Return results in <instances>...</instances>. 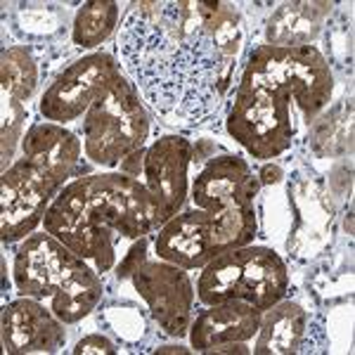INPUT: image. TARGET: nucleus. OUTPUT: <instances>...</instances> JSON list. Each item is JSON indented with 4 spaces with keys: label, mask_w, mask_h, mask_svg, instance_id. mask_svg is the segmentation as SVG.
<instances>
[{
    "label": "nucleus",
    "mask_w": 355,
    "mask_h": 355,
    "mask_svg": "<svg viewBox=\"0 0 355 355\" xmlns=\"http://www.w3.org/2000/svg\"><path fill=\"white\" fill-rule=\"evenodd\" d=\"M145 152H147V147H142V150H137V152H133L130 157H125L121 164V173H125V175H133V178H137L140 180L142 178V164H145Z\"/></svg>",
    "instance_id": "27"
},
{
    "label": "nucleus",
    "mask_w": 355,
    "mask_h": 355,
    "mask_svg": "<svg viewBox=\"0 0 355 355\" xmlns=\"http://www.w3.org/2000/svg\"><path fill=\"white\" fill-rule=\"evenodd\" d=\"M296 105L289 95L239 78L225 130L259 162H272L291 150L299 133Z\"/></svg>",
    "instance_id": "6"
},
{
    "label": "nucleus",
    "mask_w": 355,
    "mask_h": 355,
    "mask_svg": "<svg viewBox=\"0 0 355 355\" xmlns=\"http://www.w3.org/2000/svg\"><path fill=\"white\" fill-rule=\"evenodd\" d=\"M5 353H57L64 348V322L38 299L19 296L3 306L0 318Z\"/></svg>",
    "instance_id": "15"
},
{
    "label": "nucleus",
    "mask_w": 355,
    "mask_h": 355,
    "mask_svg": "<svg viewBox=\"0 0 355 355\" xmlns=\"http://www.w3.org/2000/svg\"><path fill=\"white\" fill-rule=\"evenodd\" d=\"M311 313L301 303L284 296L279 303L268 308L261 315V324L256 331L254 353L256 355H291L301 353L308 334Z\"/></svg>",
    "instance_id": "19"
},
{
    "label": "nucleus",
    "mask_w": 355,
    "mask_h": 355,
    "mask_svg": "<svg viewBox=\"0 0 355 355\" xmlns=\"http://www.w3.org/2000/svg\"><path fill=\"white\" fill-rule=\"evenodd\" d=\"M209 353H251V348L246 346V341H239V343H223V346H214Z\"/></svg>",
    "instance_id": "29"
},
{
    "label": "nucleus",
    "mask_w": 355,
    "mask_h": 355,
    "mask_svg": "<svg viewBox=\"0 0 355 355\" xmlns=\"http://www.w3.org/2000/svg\"><path fill=\"white\" fill-rule=\"evenodd\" d=\"M0 81H3V95H10L17 102H26L36 93L41 83V62L31 45H5L0 57Z\"/></svg>",
    "instance_id": "22"
},
{
    "label": "nucleus",
    "mask_w": 355,
    "mask_h": 355,
    "mask_svg": "<svg viewBox=\"0 0 355 355\" xmlns=\"http://www.w3.org/2000/svg\"><path fill=\"white\" fill-rule=\"evenodd\" d=\"M289 294V268L270 246L246 244L211 259L199 272L197 299L202 306L246 301L261 313Z\"/></svg>",
    "instance_id": "2"
},
{
    "label": "nucleus",
    "mask_w": 355,
    "mask_h": 355,
    "mask_svg": "<svg viewBox=\"0 0 355 355\" xmlns=\"http://www.w3.org/2000/svg\"><path fill=\"white\" fill-rule=\"evenodd\" d=\"M154 254L159 261L173 263L182 270H202L211 261L209 232L199 209L180 211L154 234Z\"/></svg>",
    "instance_id": "18"
},
{
    "label": "nucleus",
    "mask_w": 355,
    "mask_h": 355,
    "mask_svg": "<svg viewBox=\"0 0 355 355\" xmlns=\"http://www.w3.org/2000/svg\"><path fill=\"white\" fill-rule=\"evenodd\" d=\"M261 192L259 173L239 154L220 152L202 166L192 180V206L204 214H225L232 209L254 206Z\"/></svg>",
    "instance_id": "11"
},
{
    "label": "nucleus",
    "mask_w": 355,
    "mask_h": 355,
    "mask_svg": "<svg viewBox=\"0 0 355 355\" xmlns=\"http://www.w3.org/2000/svg\"><path fill=\"white\" fill-rule=\"evenodd\" d=\"M329 3H284L268 19V45H306L320 31Z\"/></svg>",
    "instance_id": "21"
},
{
    "label": "nucleus",
    "mask_w": 355,
    "mask_h": 355,
    "mask_svg": "<svg viewBox=\"0 0 355 355\" xmlns=\"http://www.w3.org/2000/svg\"><path fill=\"white\" fill-rule=\"evenodd\" d=\"M259 180H261V185H272V182H279V180H282V168H279L277 164L270 162L266 168L261 171Z\"/></svg>",
    "instance_id": "28"
},
{
    "label": "nucleus",
    "mask_w": 355,
    "mask_h": 355,
    "mask_svg": "<svg viewBox=\"0 0 355 355\" xmlns=\"http://www.w3.org/2000/svg\"><path fill=\"white\" fill-rule=\"evenodd\" d=\"M55 194L45 187L36 171L24 159H17L0 178V234L3 244L24 242L43 225V216Z\"/></svg>",
    "instance_id": "12"
},
{
    "label": "nucleus",
    "mask_w": 355,
    "mask_h": 355,
    "mask_svg": "<svg viewBox=\"0 0 355 355\" xmlns=\"http://www.w3.org/2000/svg\"><path fill=\"white\" fill-rule=\"evenodd\" d=\"M83 154L90 164L116 168L125 157L142 150L150 137V112L128 78H121L83 114Z\"/></svg>",
    "instance_id": "5"
},
{
    "label": "nucleus",
    "mask_w": 355,
    "mask_h": 355,
    "mask_svg": "<svg viewBox=\"0 0 355 355\" xmlns=\"http://www.w3.org/2000/svg\"><path fill=\"white\" fill-rule=\"evenodd\" d=\"M53 204L107 225L123 239H140L159 230L145 182L121 171L76 178L62 187Z\"/></svg>",
    "instance_id": "3"
},
{
    "label": "nucleus",
    "mask_w": 355,
    "mask_h": 355,
    "mask_svg": "<svg viewBox=\"0 0 355 355\" xmlns=\"http://www.w3.org/2000/svg\"><path fill=\"white\" fill-rule=\"evenodd\" d=\"M261 311L246 301H225L204 306L190 324V346L197 353H209L223 343L251 341L259 331Z\"/></svg>",
    "instance_id": "17"
},
{
    "label": "nucleus",
    "mask_w": 355,
    "mask_h": 355,
    "mask_svg": "<svg viewBox=\"0 0 355 355\" xmlns=\"http://www.w3.org/2000/svg\"><path fill=\"white\" fill-rule=\"evenodd\" d=\"M105 299V279L102 272H97L88 261L78 268L67 284L50 299V311L64 324H76L90 313L97 311V306Z\"/></svg>",
    "instance_id": "20"
},
{
    "label": "nucleus",
    "mask_w": 355,
    "mask_h": 355,
    "mask_svg": "<svg viewBox=\"0 0 355 355\" xmlns=\"http://www.w3.org/2000/svg\"><path fill=\"white\" fill-rule=\"evenodd\" d=\"M242 81L289 95L306 123L320 116L334 93L329 60L313 43L256 45L246 57Z\"/></svg>",
    "instance_id": "4"
},
{
    "label": "nucleus",
    "mask_w": 355,
    "mask_h": 355,
    "mask_svg": "<svg viewBox=\"0 0 355 355\" xmlns=\"http://www.w3.org/2000/svg\"><path fill=\"white\" fill-rule=\"evenodd\" d=\"M83 142L67 125L53 121L31 123L21 135V159L36 171L50 192L60 194L69 178H81Z\"/></svg>",
    "instance_id": "13"
},
{
    "label": "nucleus",
    "mask_w": 355,
    "mask_h": 355,
    "mask_svg": "<svg viewBox=\"0 0 355 355\" xmlns=\"http://www.w3.org/2000/svg\"><path fill=\"white\" fill-rule=\"evenodd\" d=\"M157 353H190V348H182V346H159L154 348Z\"/></svg>",
    "instance_id": "30"
},
{
    "label": "nucleus",
    "mask_w": 355,
    "mask_h": 355,
    "mask_svg": "<svg viewBox=\"0 0 355 355\" xmlns=\"http://www.w3.org/2000/svg\"><path fill=\"white\" fill-rule=\"evenodd\" d=\"M83 263L81 256L67 249L50 232H33L15 251V289L19 296L50 301Z\"/></svg>",
    "instance_id": "10"
},
{
    "label": "nucleus",
    "mask_w": 355,
    "mask_h": 355,
    "mask_svg": "<svg viewBox=\"0 0 355 355\" xmlns=\"http://www.w3.org/2000/svg\"><path fill=\"white\" fill-rule=\"evenodd\" d=\"M71 353H76V355H90V353L102 355V353H107L110 355V353H119V348H116V343H114L112 339H107L105 334H88L71 348Z\"/></svg>",
    "instance_id": "26"
},
{
    "label": "nucleus",
    "mask_w": 355,
    "mask_h": 355,
    "mask_svg": "<svg viewBox=\"0 0 355 355\" xmlns=\"http://www.w3.org/2000/svg\"><path fill=\"white\" fill-rule=\"evenodd\" d=\"M246 28L232 3L142 0L125 10L119 60L166 123L197 128L218 119L244 55Z\"/></svg>",
    "instance_id": "1"
},
{
    "label": "nucleus",
    "mask_w": 355,
    "mask_h": 355,
    "mask_svg": "<svg viewBox=\"0 0 355 355\" xmlns=\"http://www.w3.org/2000/svg\"><path fill=\"white\" fill-rule=\"evenodd\" d=\"M289 206L294 218L287 249L296 261H311L327 244L331 225V206L322 180L311 171H296L289 178Z\"/></svg>",
    "instance_id": "14"
},
{
    "label": "nucleus",
    "mask_w": 355,
    "mask_h": 355,
    "mask_svg": "<svg viewBox=\"0 0 355 355\" xmlns=\"http://www.w3.org/2000/svg\"><path fill=\"white\" fill-rule=\"evenodd\" d=\"M43 230L60 239L83 261H88L97 272L105 275L116 268V244L121 237L107 225L50 204L43 216Z\"/></svg>",
    "instance_id": "16"
},
{
    "label": "nucleus",
    "mask_w": 355,
    "mask_h": 355,
    "mask_svg": "<svg viewBox=\"0 0 355 355\" xmlns=\"http://www.w3.org/2000/svg\"><path fill=\"white\" fill-rule=\"evenodd\" d=\"M26 121V110L21 102L12 100L10 95H3V171L15 159L17 140H21V125Z\"/></svg>",
    "instance_id": "24"
},
{
    "label": "nucleus",
    "mask_w": 355,
    "mask_h": 355,
    "mask_svg": "<svg viewBox=\"0 0 355 355\" xmlns=\"http://www.w3.org/2000/svg\"><path fill=\"white\" fill-rule=\"evenodd\" d=\"M123 76L121 62L110 53H90L71 62L43 90L38 112L45 121L71 123L83 119L90 105L105 97Z\"/></svg>",
    "instance_id": "7"
},
{
    "label": "nucleus",
    "mask_w": 355,
    "mask_h": 355,
    "mask_svg": "<svg viewBox=\"0 0 355 355\" xmlns=\"http://www.w3.org/2000/svg\"><path fill=\"white\" fill-rule=\"evenodd\" d=\"M119 3L114 0H93L78 8L71 24V43L78 50H95L114 33L119 26Z\"/></svg>",
    "instance_id": "23"
},
{
    "label": "nucleus",
    "mask_w": 355,
    "mask_h": 355,
    "mask_svg": "<svg viewBox=\"0 0 355 355\" xmlns=\"http://www.w3.org/2000/svg\"><path fill=\"white\" fill-rule=\"evenodd\" d=\"M192 142L185 135L166 133L147 147L142 164V182L152 197L159 227L166 225L182 211L190 197Z\"/></svg>",
    "instance_id": "9"
},
{
    "label": "nucleus",
    "mask_w": 355,
    "mask_h": 355,
    "mask_svg": "<svg viewBox=\"0 0 355 355\" xmlns=\"http://www.w3.org/2000/svg\"><path fill=\"white\" fill-rule=\"evenodd\" d=\"M130 282L137 296L145 301L152 322L162 329L164 336L182 339L190 334L197 289L187 270L157 259L142 263Z\"/></svg>",
    "instance_id": "8"
},
{
    "label": "nucleus",
    "mask_w": 355,
    "mask_h": 355,
    "mask_svg": "<svg viewBox=\"0 0 355 355\" xmlns=\"http://www.w3.org/2000/svg\"><path fill=\"white\" fill-rule=\"evenodd\" d=\"M150 237H140V239H135V244L128 249V254L123 256L121 263L116 266V279H130L133 275L137 272V268L142 266V263H147L150 261Z\"/></svg>",
    "instance_id": "25"
}]
</instances>
